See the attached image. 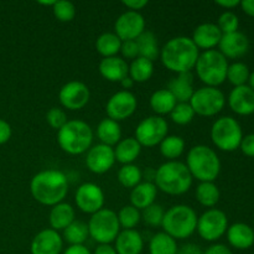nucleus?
<instances>
[{"mask_svg": "<svg viewBox=\"0 0 254 254\" xmlns=\"http://www.w3.org/2000/svg\"><path fill=\"white\" fill-rule=\"evenodd\" d=\"M30 192L35 201L44 206L64 202L68 192V180L62 171L55 169L42 170L34 175L30 183Z\"/></svg>", "mask_w": 254, "mask_h": 254, "instance_id": "nucleus-1", "label": "nucleus"}, {"mask_svg": "<svg viewBox=\"0 0 254 254\" xmlns=\"http://www.w3.org/2000/svg\"><path fill=\"white\" fill-rule=\"evenodd\" d=\"M200 56V50L196 47L191 37L176 36L169 40L160 50L161 64L166 69L175 73H186L195 68Z\"/></svg>", "mask_w": 254, "mask_h": 254, "instance_id": "nucleus-2", "label": "nucleus"}, {"mask_svg": "<svg viewBox=\"0 0 254 254\" xmlns=\"http://www.w3.org/2000/svg\"><path fill=\"white\" fill-rule=\"evenodd\" d=\"M192 181L188 166L178 160L161 164L154 175L156 189L171 196H180L188 192L192 186Z\"/></svg>", "mask_w": 254, "mask_h": 254, "instance_id": "nucleus-3", "label": "nucleus"}, {"mask_svg": "<svg viewBox=\"0 0 254 254\" xmlns=\"http://www.w3.org/2000/svg\"><path fill=\"white\" fill-rule=\"evenodd\" d=\"M186 166L192 179L200 183H213L221 171V161L213 149L207 145H195L189 150Z\"/></svg>", "mask_w": 254, "mask_h": 254, "instance_id": "nucleus-4", "label": "nucleus"}, {"mask_svg": "<svg viewBox=\"0 0 254 254\" xmlns=\"http://www.w3.org/2000/svg\"><path fill=\"white\" fill-rule=\"evenodd\" d=\"M57 143L64 153L69 155H81L91 149L93 130L86 122L72 119L57 130Z\"/></svg>", "mask_w": 254, "mask_h": 254, "instance_id": "nucleus-5", "label": "nucleus"}, {"mask_svg": "<svg viewBox=\"0 0 254 254\" xmlns=\"http://www.w3.org/2000/svg\"><path fill=\"white\" fill-rule=\"evenodd\" d=\"M198 216L192 207L188 205H175L165 211L163 227L164 232L174 240H186L196 232Z\"/></svg>", "mask_w": 254, "mask_h": 254, "instance_id": "nucleus-6", "label": "nucleus"}, {"mask_svg": "<svg viewBox=\"0 0 254 254\" xmlns=\"http://www.w3.org/2000/svg\"><path fill=\"white\" fill-rule=\"evenodd\" d=\"M195 68L202 83L207 87H217L226 81L228 62L218 50H208L200 54Z\"/></svg>", "mask_w": 254, "mask_h": 254, "instance_id": "nucleus-7", "label": "nucleus"}, {"mask_svg": "<svg viewBox=\"0 0 254 254\" xmlns=\"http://www.w3.org/2000/svg\"><path fill=\"white\" fill-rule=\"evenodd\" d=\"M87 226L89 237L98 245H111L121 232L117 213L113 210L104 207L91 216Z\"/></svg>", "mask_w": 254, "mask_h": 254, "instance_id": "nucleus-8", "label": "nucleus"}, {"mask_svg": "<svg viewBox=\"0 0 254 254\" xmlns=\"http://www.w3.org/2000/svg\"><path fill=\"white\" fill-rule=\"evenodd\" d=\"M243 139L242 128L232 117H221L211 128V140L222 151H235Z\"/></svg>", "mask_w": 254, "mask_h": 254, "instance_id": "nucleus-9", "label": "nucleus"}, {"mask_svg": "<svg viewBox=\"0 0 254 254\" xmlns=\"http://www.w3.org/2000/svg\"><path fill=\"white\" fill-rule=\"evenodd\" d=\"M189 103L197 116L213 117L223 109L226 97L217 87L205 86L195 89Z\"/></svg>", "mask_w": 254, "mask_h": 254, "instance_id": "nucleus-10", "label": "nucleus"}, {"mask_svg": "<svg viewBox=\"0 0 254 254\" xmlns=\"http://www.w3.org/2000/svg\"><path fill=\"white\" fill-rule=\"evenodd\" d=\"M168 122L159 116H151L143 119L135 129L134 138L141 146L153 148L159 145L168 136Z\"/></svg>", "mask_w": 254, "mask_h": 254, "instance_id": "nucleus-11", "label": "nucleus"}, {"mask_svg": "<svg viewBox=\"0 0 254 254\" xmlns=\"http://www.w3.org/2000/svg\"><path fill=\"white\" fill-rule=\"evenodd\" d=\"M227 228L228 218L226 213L217 208H210L198 217L196 231L202 240L215 242L227 232Z\"/></svg>", "mask_w": 254, "mask_h": 254, "instance_id": "nucleus-12", "label": "nucleus"}, {"mask_svg": "<svg viewBox=\"0 0 254 254\" xmlns=\"http://www.w3.org/2000/svg\"><path fill=\"white\" fill-rule=\"evenodd\" d=\"M138 101L130 91H119L108 99L106 104L107 117L112 121L122 122L130 118L136 111Z\"/></svg>", "mask_w": 254, "mask_h": 254, "instance_id": "nucleus-13", "label": "nucleus"}, {"mask_svg": "<svg viewBox=\"0 0 254 254\" xmlns=\"http://www.w3.org/2000/svg\"><path fill=\"white\" fill-rule=\"evenodd\" d=\"M91 92L87 84L79 81H69L59 92L60 103L68 111H81L88 104Z\"/></svg>", "mask_w": 254, "mask_h": 254, "instance_id": "nucleus-14", "label": "nucleus"}, {"mask_svg": "<svg viewBox=\"0 0 254 254\" xmlns=\"http://www.w3.org/2000/svg\"><path fill=\"white\" fill-rule=\"evenodd\" d=\"M74 202L82 212L92 216L103 208L104 192L97 184L84 183L76 190Z\"/></svg>", "mask_w": 254, "mask_h": 254, "instance_id": "nucleus-15", "label": "nucleus"}, {"mask_svg": "<svg viewBox=\"0 0 254 254\" xmlns=\"http://www.w3.org/2000/svg\"><path fill=\"white\" fill-rule=\"evenodd\" d=\"M145 31V19L138 11H124L118 16L114 24V34L122 41L136 40Z\"/></svg>", "mask_w": 254, "mask_h": 254, "instance_id": "nucleus-16", "label": "nucleus"}, {"mask_svg": "<svg viewBox=\"0 0 254 254\" xmlns=\"http://www.w3.org/2000/svg\"><path fill=\"white\" fill-rule=\"evenodd\" d=\"M114 164H116V156L112 146L97 144L91 146V149L87 151L86 165L91 173L97 175L106 174L113 168Z\"/></svg>", "mask_w": 254, "mask_h": 254, "instance_id": "nucleus-17", "label": "nucleus"}, {"mask_svg": "<svg viewBox=\"0 0 254 254\" xmlns=\"http://www.w3.org/2000/svg\"><path fill=\"white\" fill-rule=\"evenodd\" d=\"M62 248V236L52 228H45L32 238L30 252L31 254H61Z\"/></svg>", "mask_w": 254, "mask_h": 254, "instance_id": "nucleus-18", "label": "nucleus"}, {"mask_svg": "<svg viewBox=\"0 0 254 254\" xmlns=\"http://www.w3.org/2000/svg\"><path fill=\"white\" fill-rule=\"evenodd\" d=\"M218 51L226 57V59H240L243 57L250 50V40L243 32L236 31L232 34L222 35Z\"/></svg>", "mask_w": 254, "mask_h": 254, "instance_id": "nucleus-19", "label": "nucleus"}, {"mask_svg": "<svg viewBox=\"0 0 254 254\" xmlns=\"http://www.w3.org/2000/svg\"><path fill=\"white\" fill-rule=\"evenodd\" d=\"M221 39H222V32L213 22L200 24L193 30L192 37H191L196 47L198 50H203V51L215 49L216 46H218Z\"/></svg>", "mask_w": 254, "mask_h": 254, "instance_id": "nucleus-20", "label": "nucleus"}, {"mask_svg": "<svg viewBox=\"0 0 254 254\" xmlns=\"http://www.w3.org/2000/svg\"><path fill=\"white\" fill-rule=\"evenodd\" d=\"M228 104L235 113L251 116L254 113V91L247 84L235 87L228 96Z\"/></svg>", "mask_w": 254, "mask_h": 254, "instance_id": "nucleus-21", "label": "nucleus"}, {"mask_svg": "<svg viewBox=\"0 0 254 254\" xmlns=\"http://www.w3.org/2000/svg\"><path fill=\"white\" fill-rule=\"evenodd\" d=\"M99 73L109 82H121L129 76V64L123 57H107L99 62Z\"/></svg>", "mask_w": 254, "mask_h": 254, "instance_id": "nucleus-22", "label": "nucleus"}, {"mask_svg": "<svg viewBox=\"0 0 254 254\" xmlns=\"http://www.w3.org/2000/svg\"><path fill=\"white\" fill-rule=\"evenodd\" d=\"M117 254H140L144 248V240L136 230H123L114 241Z\"/></svg>", "mask_w": 254, "mask_h": 254, "instance_id": "nucleus-23", "label": "nucleus"}, {"mask_svg": "<svg viewBox=\"0 0 254 254\" xmlns=\"http://www.w3.org/2000/svg\"><path fill=\"white\" fill-rule=\"evenodd\" d=\"M168 89L175 97L178 103H189L193 92V76L191 72L179 73L178 76L170 79Z\"/></svg>", "mask_w": 254, "mask_h": 254, "instance_id": "nucleus-24", "label": "nucleus"}, {"mask_svg": "<svg viewBox=\"0 0 254 254\" xmlns=\"http://www.w3.org/2000/svg\"><path fill=\"white\" fill-rule=\"evenodd\" d=\"M227 240L233 248L248 250L254 245V231L246 223H235L227 228Z\"/></svg>", "mask_w": 254, "mask_h": 254, "instance_id": "nucleus-25", "label": "nucleus"}, {"mask_svg": "<svg viewBox=\"0 0 254 254\" xmlns=\"http://www.w3.org/2000/svg\"><path fill=\"white\" fill-rule=\"evenodd\" d=\"M156 195H158V189H156L155 184L151 181L140 183L135 188L131 189L130 203L139 211H143L155 203Z\"/></svg>", "mask_w": 254, "mask_h": 254, "instance_id": "nucleus-26", "label": "nucleus"}, {"mask_svg": "<svg viewBox=\"0 0 254 254\" xmlns=\"http://www.w3.org/2000/svg\"><path fill=\"white\" fill-rule=\"evenodd\" d=\"M76 220V212L74 208L69 203L61 202L52 206L49 215V222L52 230L64 231Z\"/></svg>", "mask_w": 254, "mask_h": 254, "instance_id": "nucleus-27", "label": "nucleus"}, {"mask_svg": "<svg viewBox=\"0 0 254 254\" xmlns=\"http://www.w3.org/2000/svg\"><path fill=\"white\" fill-rule=\"evenodd\" d=\"M141 148L143 146L139 144V141L135 138H126L122 139L114 149V156H116V161L123 164V165H128V164H133L134 161L138 159L140 155Z\"/></svg>", "mask_w": 254, "mask_h": 254, "instance_id": "nucleus-28", "label": "nucleus"}, {"mask_svg": "<svg viewBox=\"0 0 254 254\" xmlns=\"http://www.w3.org/2000/svg\"><path fill=\"white\" fill-rule=\"evenodd\" d=\"M97 138L101 140V144L113 148L122 140L121 124L109 118L102 119L97 127Z\"/></svg>", "mask_w": 254, "mask_h": 254, "instance_id": "nucleus-29", "label": "nucleus"}, {"mask_svg": "<svg viewBox=\"0 0 254 254\" xmlns=\"http://www.w3.org/2000/svg\"><path fill=\"white\" fill-rule=\"evenodd\" d=\"M149 103H150V108L153 109L154 113L161 117L165 114H170L178 102L168 88H161L151 94Z\"/></svg>", "mask_w": 254, "mask_h": 254, "instance_id": "nucleus-30", "label": "nucleus"}, {"mask_svg": "<svg viewBox=\"0 0 254 254\" xmlns=\"http://www.w3.org/2000/svg\"><path fill=\"white\" fill-rule=\"evenodd\" d=\"M135 41L136 45H138L139 57H144V59L154 62L159 56H160V49H159L158 39H156L154 32L145 30Z\"/></svg>", "mask_w": 254, "mask_h": 254, "instance_id": "nucleus-31", "label": "nucleus"}, {"mask_svg": "<svg viewBox=\"0 0 254 254\" xmlns=\"http://www.w3.org/2000/svg\"><path fill=\"white\" fill-rule=\"evenodd\" d=\"M122 40L114 32H104L96 41V50L103 59L113 57L121 52Z\"/></svg>", "mask_w": 254, "mask_h": 254, "instance_id": "nucleus-32", "label": "nucleus"}, {"mask_svg": "<svg viewBox=\"0 0 254 254\" xmlns=\"http://www.w3.org/2000/svg\"><path fill=\"white\" fill-rule=\"evenodd\" d=\"M154 74V62L144 59V57H136L129 64V77L134 81V83H144L149 81Z\"/></svg>", "mask_w": 254, "mask_h": 254, "instance_id": "nucleus-33", "label": "nucleus"}, {"mask_svg": "<svg viewBox=\"0 0 254 254\" xmlns=\"http://www.w3.org/2000/svg\"><path fill=\"white\" fill-rule=\"evenodd\" d=\"M195 195L198 203L208 208L215 207L221 197L220 189L215 183H200L196 188Z\"/></svg>", "mask_w": 254, "mask_h": 254, "instance_id": "nucleus-34", "label": "nucleus"}, {"mask_svg": "<svg viewBox=\"0 0 254 254\" xmlns=\"http://www.w3.org/2000/svg\"><path fill=\"white\" fill-rule=\"evenodd\" d=\"M178 250L179 247L176 241L165 232H159L154 235L149 242L150 254H176Z\"/></svg>", "mask_w": 254, "mask_h": 254, "instance_id": "nucleus-35", "label": "nucleus"}, {"mask_svg": "<svg viewBox=\"0 0 254 254\" xmlns=\"http://www.w3.org/2000/svg\"><path fill=\"white\" fill-rule=\"evenodd\" d=\"M89 237L88 226L82 221L74 220L66 230H64V240L69 246L84 245Z\"/></svg>", "mask_w": 254, "mask_h": 254, "instance_id": "nucleus-36", "label": "nucleus"}, {"mask_svg": "<svg viewBox=\"0 0 254 254\" xmlns=\"http://www.w3.org/2000/svg\"><path fill=\"white\" fill-rule=\"evenodd\" d=\"M160 153L169 161L176 160L185 151V140L179 135H168L160 144Z\"/></svg>", "mask_w": 254, "mask_h": 254, "instance_id": "nucleus-37", "label": "nucleus"}, {"mask_svg": "<svg viewBox=\"0 0 254 254\" xmlns=\"http://www.w3.org/2000/svg\"><path fill=\"white\" fill-rule=\"evenodd\" d=\"M141 179H143V173L140 168L134 164L123 165L118 171L119 184L126 189H134L141 183Z\"/></svg>", "mask_w": 254, "mask_h": 254, "instance_id": "nucleus-38", "label": "nucleus"}, {"mask_svg": "<svg viewBox=\"0 0 254 254\" xmlns=\"http://www.w3.org/2000/svg\"><path fill=\"white\" fill-rule=\"evenodd\" d=\"M250 68L243 62H235L232 64H228L227 77H226V79H228L230 83L233 84L235 87L245 86L248 82V79H250Z\"/></svg>", "mask_w": 254, "mask_h": 254, "instance_id": "nucleus-39", "label": "nucleus"}, {"mask_svg": "<svg viewBox=\"0 0 254 254\" xmlns=\"http://www.w3.org/2000/svg\"><path fill=\"white\" fill-rule=\"evenodd\" d=\"M117 216H118L121 228L123 230H134L141 220L140 211L131 205L123 206L117 213Z\"/></svg>", "mask_w": 254, "mask_h": 254, "instance_id": "nucleus-40", "label": "nucleus"}, {"mask_svg": "<svg viewBox=\"0 0 254 254\" xmlns=\"http://www.w3.org/2000/svg\"><path fill=\"white\" fill-rule=\"evenodd\" d=\"M171 121L178 126H186L195 118V112L190 103H176L175 108L170 113Z\"/></svg>", "mask_w": 254, "mask_h": 254, "instance_id": "nucleus-41", "label": "nucleus"}, {"mask_svg": "<svg viewBox=\"0 0 254 254\" xmlns=\"http://www.w3.org/2000/svg\"><path fill=\"white\" fill-rule=\"evenodd\" d=\"M52 12L59 21L69 22L76 16V6L73 2L67 1V0H59V1L56 0L52 6Z\"/></svg>", "mask_w": 254, "mask_h": 254, "instance_id": "nucleus-42", "label": "nucleus"}, {"mask_svg": "<svg viewBox=\"0 0 254 254\" xmlns=\"http://www.w3.org/2000/svg\"><path fill=\"white\" fill-rule=\"evenodd\" d=\"M164 215H165V211H164L163 206L158 205V203H153L149 207H146L145 210H143L141 220L148 226L158 227V226H161V223H163Z\"/></svg>", "mask_w": 254, "mask_h": 254, "instance_id": "nucleus-43", "label": "nucleus"}, {"mask_svg": "<svg viewBox=\"0 0 254 254\" xmlns=\"http://www.w3.org/2000/svg\"><path fill=\"white\" fill-rule=\"evenodd\" d=\"M216 25H217L218 29L221 30L222 35L232 34V32L238 31L240 19H238V16L233 11H225L220 15L218 21Z\"/></svg>", "mask_w": 254, "mask_h": 254, "instance_id": "nucleus-44", "label": "nucleus"}, {"mask_svg": "<svg viewBox=\"0 0 254 254\" xmlns=\"http://www.w3.org/2000/svg\"><path fill=\"white\" fill-rule=\"evenodd\" d=\"M46 122L51 128L60 130L68 122V119H67V114L64 109L54 107L46 113Z\"/></svg>", "mask_w": 254, "mask_h": 254, "instance_id": "nucleus-45", "label": "nucleus"}, {"mask_svg": "<svg viewBox=\"0 0 254 254\" xmlns=\"http://www.w3.org/2000/svg\"><path fill=\"white\" fill-rule=\"evenodd\" d=\"M121 54L123 59L128 60H135L139 57V50L138 45H136L135 40H130V41H122Z\"/></svg>", "mask_w": 254, "mask_h": 254, "instance_id": "nucleus-46", "label": "nucleus"}, {"mask_svg": "<svg viewBox=\"0 0 254 254\" xmlns=\"http://www.w3.org/2000/svg\"><path fill=\"white\" fill-rule=\"evenodd\" d=\"M240 148L245 155L250 156V158H254V134L243 136Z\"/></svg>", "mask_w": 254, "mask_h": 254, "instance_id": "nucleus-47", "label": "nucleus"}, {"mask_svg": "<svg viewBox=\"0 0 254 254\" xmlns=\"http://www.w3.org/2000/svg\"><path fill=\"white\" fill-rule=\"evenodd\" d=\"M12 129L11 126L4 119H0V145L7 143L11 138Z\"/></svg>", "mask_w": 254, "mask_h": 254, "instance_id": "nucleus-48", "label": "nucleus"}, {"mask_svg": "<svg viewBox=\"0 0 254 254\" xmlns=\"http://www.w3.org/2000/svg\"><path fill=\"white\" fill-rule=\"evenodd\" d=\"M122 4L128 7L130 11L139 12V10H141L143 7H145L148 5V1L146 0H123Z\"/></svg>", "mask_w": 254, "mask_h": 254, "instance_id": "nucleus-49", "label": "nucleus"}, {"mask_svg": "<svg viewBox=\"0 0 254 254\" xmlns=\"http://www.w3.org/2000/svg\"><path fill=\"white\" fill-rule=\"evenodd\" d=\"M176 254H203V252L200 246L195 245V243H186L179 248Z\"/></svg>", "mask_w": 254, "mask_h": 254, "instance_id": "nucleus-50", "label": "nucleus"}, {"mask_svg": "<svg viewBox=\"0 0 254 254\" xmlns=\"http://www.w3.org/2000/svg\"><path fill=\"white\" fill-rule=\"evenodd\" d=\"M203 254H233L232 251L228 247H226L225 245H212L211 247H208L207 250L203 252Z\"/></svg>", "mask_w": 254, "mask_h": 254, "instance_id": "nucleus-51", "label": "nucleus"}, {"mask_svg": "<svg viewBox=\"0 0 254 254\" xmlns=\"http://www.w3.org/2000/svg\"><path fill=\"white\" fill-rule=\"evenodd\" d=\"M62 254H92V253L86 246L81 245V246H69L67 250H64V252Z\"/></svg>", "mask_w": 254, "mask_h": 254, "instance_id": "nucleus-52", "label": "nucleus"}, {"mask_svg": "<svg viewBox=\"0 0 254 254\" xmlns=\"http://www.w3.org/2000/svg\"><path fill=\"white\" fill-rule=\"evenodd\" d=\"M216 4H217L218 6L223 7V9H227V11H230L233 7L238 6V5L241 4V1L240 0H217Z\"/></svg>", "mask_w": 254, "mask_h": 254, "instance_id": "nucleus-53", "label": "nucleus"}, {"mask_svg": "<svg viewBox=\"0 0 254 254\" xmlns=\"http://www.w3.org/2000/svg\"><path fill=\"white\" fill-rule=\"evenodd\" d=\"M92 254H117L116 248L111 245H98Z\"/></svg>", "mask_w": 254, "mask_h": 254, "instance_id": "nucleus-54", "label": "nucleus"}, {"mask_svg": "<svg viewBox=\"0 0 254 254\" xmlns=\"http://www.w3.org/2000/svg\"><path fill=\"white\" fill-rule=\"evenodd\" d=\"M241 6H242V10L250 16L254 17V0H243L241 1Z\"/></svg>", "mask_w": 254, "mask_h": 254, "instance_id": "nucleus-55", "label": "nucleus"}, {"mask_svg": "<svg viewBox=\"0 0 254 254\" xmlns=\"http://www.w3.org/2000/svg\"><path fill=\"white\" fill-rule=\"evenodd\" d=\"M121 84H122V87H123V88H124V91H129V89H130V88H133L134 81L130 78V77L128 76V77H126V78H124V79H122Z\"/></svg>", "mask_w": 254, "mask_h": 254, "instance_id": "nucleus-56", "label": "nucleus"}, {"mask_svg": "<svg viewBox=\"0 0 254 254\" xmlns=\"http://www.w3.org/2000/svg\"><path fill=\"white\" fill-rule=\"evenodd\" d=\"M248 82H250V87L254 91V71L252 72V73H251L250 79H248Z\"/></svg>", "mask_w": 254, "mask_h": 254, "instance_id": "nucleus-57", "label": "nucleus"}, {"mask_svg": "<svg viewBox=\"0 0 254 254\" xmlns=\"http://www.w3.org/2000/svg\"><path fill=\"white\" fill-rule=\"evenodd\" d=\"M55 2H56V0H52V1H39V4L41 5H46V6H54Z\"/></svg>", "mask_w": 254, "mask_h": 254, "instance_id": "nucleus-58", "label": "nucleus"}]
</instances>
